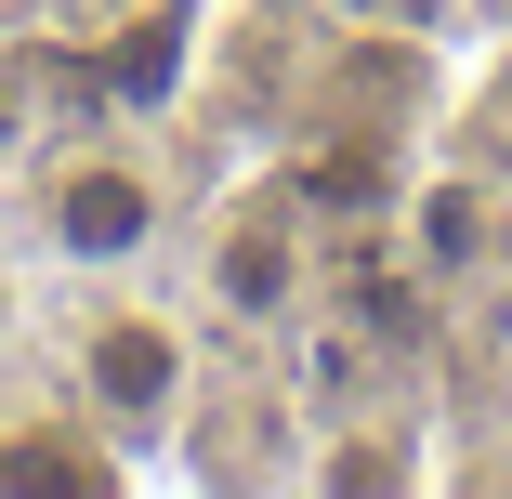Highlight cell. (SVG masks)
<instances>
[{"label": "cell", "instance_id": "1", "mask_svg": "<svg viewBox=\"0 0 512 499\" xmlns=\"http://www.w3.org/2000/svg\"><path fill=\"white\" fill-rule=\"evenodd\" d=\"M0 211H14V237H27V263L53 289H132V276H171L197 197H184V158L145 119L79 106L14 184H0Z\"/></svg>", "mask_w": 512, "mask_h": 499}, {"label": "cell", "instance_id": "2", "mask_svg": "<svg viewBox=\"0 0 512 499\" xmlns=\"http://www.w3.org/2000/svg\"><path fill=\"white\" fill-rule=\"evenodd\" d=\"M40 368L158 473L171 434H197V394H211L224 342L197 329V303L171 276H132V289H53L40 303Z\"/></svg>", "mask_w": 512, "mask_h": 499}, {"label": "cell", "instance_id": "3", "mask_svg": "<svg viewBox=\"0 0 512 499\" xmlns=\"http://www.w3.org/2000/svg\"><path fill=\"white\" fill-rule=\"evenodd\" d=\"M171 289L197 303L224 355H276L302 316H316V211H302L289 171H237L197 197V224L171 250Z\"/></svg>", "mask_w": 512, "mask_h": 499}, {"label": "cell", "instance_id": "4", "mask_svg": "<svg viewBox=\"0 0 512 499\" xmlns=\"http://www.w3.org/2000/svg\"><path fill=\"white\" fill-rule=\"evenodd\" d=\"M132 473H145V460L92 421L53 368L0 394V499H92V486H132Z\"/></svg>", "mask_w": 512, "mask_h": 499}, {"label": "cell", "instance_id": "5", "mask_svg": "<svg viewBox=\"0 0 512 499\" xmlns=\"http://www.w3.org/2000/svg\"><path fill=\"white\" fill-rule=\"evenodd\" d=\"M92 106V79H79V53L66 40H40V27H0V184H14L66 119Z\"/></svg>", "mask_w": 512, "mask_h": 499}, {"label": "cell", "instance_id": "6", "mask_svg": "<svg viewBox=\"0 0 512 499\" xmlns=\"http://www.w3.org/2000/svg\"><path fill=\"white\" fill-rule=\"evenodd\" d=\"M486 211H499V197H486V171H421V184H407V211H394V250H407V276H434V289H460L499 237H486Z\"/></svg>", "mask_w": 512, "mask_h": 499}, {"label": "cell", "instance_id": "7", "mask_svg": "<svg viewBox=\"0 0 512 499\" xmlns=\"http://www.w3.org/2000/svg\"><path fill=\"white\" fill-rule=\"evenodd\" d=\"M40 303H53V276L27 263L14 224H0V368H27V355H40Z\"/></svg>", "mask_w": 512, "mask_h": 499}, {"label": "cell", "instance_id": "8", "mask_svg": "<svg viewBox=\"0 0 512 499\" xmlns=\"http://www.w3.org/2000/svg\"><path fill=\"white\" fill-rule=\"evenodd\" d=\"M27 14H40V0H0V27H27Z\"/></svg>", "mask_w": 512, "mask_h": 499}]
</instances>
